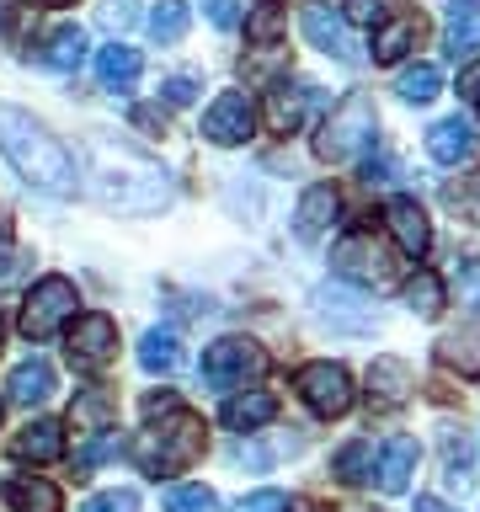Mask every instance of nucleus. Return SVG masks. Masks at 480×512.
Here are the masks:
<instances>
[{
    "label": "nucleus",
    "mask_w": 480,
    "mask_h": 512,
    "mask_svg": "<svg viewBox=\"0 0 480 512\" xmlns=\"http://www.w3.org/2000/svg\"><path fill=\"white\" fill-rule=\"evenodd\" d=\"M0 155L16 166V176H27L38 192H75V160L70 150L32 118V112L0 102Z\"/></svg>",
    "instance_id": "f257e3e1"
},
{
    "label": "nucleus",
    "mask_w": 480,
    "mask_h": 512,
    "mask_svg": "<svg viewBox=\"0 0 480 512\" xmlns=\"http://www.w3.org/2000/svg\"><path fill=\"white\" fill-rule=\"evenodd\" d=\"M203 459V416L187 406H166L150 416V427L134 438V464L144 475H182Z\"/></svg>",
    "instance_id": "f03ea898"
},
{
    "label": "nucleus",
    "mask_w": 480,
    "mask_h": 512,
    "mask_svg": "<svg viewBox=\"0 0 480 512\" xmlns=\"http://www.w3.org/2000/svg\"><path fill=\"white\" fill-rule=\"evenodd\" d=\"M374 102L363 91L342 96V107H331V118L320 123V139H315V155L342 166V160H358L368 144H374Z\"/></svg>",
    "instance_id": "7ed1b4c3"
},
{
    "label": "nucleus",
    "mask_w": 480,
    "mask_h": 512,
    "mask_svg": "<svg viewBox=\"0 0 480 512\" xmlns=\"http://www.w3.org/2000/svg\"><path fill=\"white\" fill-rule=\"evenodd\" d=\"M267 374V352L251 342V336H219L214 347L203 352V384L208 390H240L246 379Z\"/></svg>",
    "instance_id": "20e7f679"
},
{
    "label": "nucleus",
    "mask_w": 480,
    "mask_h": 512,
    "mask_svg": "<svg viewBox=\"0 0 480 512\" xmlns=\"http://www.w3.org/2000/svg\"><path fill=\"white\" fill-rule=\"evenodd\" d=\"M75 304H80V294H75V283L70 278H38L32 283V294H27V304H22V336L27 342H48L64 320L75 315Z\"/></svg>",
    "instance_id": "39448f33"
},
{
    "label": "nucleus",
    "mask_w": 480,
    "mask_h": 512,
    "mask_svg": "<svg viewBox=\"0 0 480 512\" xmlns=\"http://www.w3.org/2000/svg\"><path fill=\"white\" fill-rule=\"evenodd\" d=\"M331 267L342 272V278L363 283V288H390V283H395V256H390V246H379V240L368 235V230L336 240Z\"/></svg>",
    "instance_id": "423d86ee"
},
{
    "label": "nucleus",
    "mask_w": 480,
    "mask_h": 512,
    "mask_svg": "<svg viewBox=\"0 0 480 512\" xmlns=\"http://www.w3.org/2000/svg\"><path fill=\"white\" fill-rule=\"evenodd\" d=\"M294 390L304 395V406L315 416H347L352 411V374L342 363H304L294 374Z\"/></svg>",
    "instance_id": "0eeeda50"
},
{
    "label": "nucleus",
    "mask_w": 480,
    "mask_h": 512,
    "mask_svg": "<svg viewBox=\"0 0 480 512\" xmlns=\"http://www.w3.org/2000/svg\"><path fill=\"white\" fill-rule=\"evenodd\" d=\"M256 128V107L246 91H224L214 96V107L203 112V139L219 144V150H230V144H246Z\"/></svg>",
    "instance_id": "6e6552de"
},
{
    "label": "nucleus",
    "mask_w": 480,
    "mask_h": 512,
    "mask_svg": "<svg viewBox=\"0 0 480 512\" xmlns=\"http://www.w3.org/2000/svg\"><path fill=\"white\" fill-rule=\"evenodd\" d=\"M112 352H118V326H112V315H102V310L80 315L75 331H70V363L75 368H102V363H112Z\"/></svg>",
    "instance_id": "1a4fd4ad"
},
{
    "label": "nucleus",
    "mask_w": 480,
    "mask_h": 512,
    "mask_svg": "<svg viewBox=\"0 0 480 512\" xmlns=\"http://www.w3.org/2000/svg\"><path fill=\"white\" fill-rule=\"evenodd\" d=\"M384 224H390V235H395V246L416 256L422 262L427 246H432V224H427V208L416 203V198H390V208H384Z\"/></svg>",
    "instance_id": "9d476101"
},
{
    "label": "nucleus",
    "mask_w": 480,
    "mask_h": 512,
    "mask_svg": "<svg viewBox=\"0 0 480 512\" xmlns=\"http://www.w3.org/2000/svg\"><path fill=\"white\" fill-rule=\"evenodd\" d=\"M315 102H320L315 86H304V80H299V86H288V80H278V86L267 91V128H272V134H294V128L310 118Z\"/></svg>",
    "instance_id": "9b49d317"
},
{
    "label": "nucleus",
    "mask_w": 480,
    "mask_h": 512,
    "mask_svg": "<svg viewBox=\"0 0 480 512\" xmlns=\"http://www.w3.org/2000/svg\"><path fill=\"white\" fill-rule=\"evenodd\" d=\"M475 150H480V134L470 128V118H459V112L427 128V155L438 160V166H459V160H470Z\"/></svg>",
    "instance_id": "f8f14e48"
},
{
    "label": "nucleus",
    "mask_w": 480,
    "mask_h": 512,
    "mask_svg": "<svg viewBox=\"0 0 480 512\" xmlns=\"http://www.w3.org/2000/svg\"><path fill=\"white\" fill-rule=\"evenodd\" d=\"M299 27H304V38H310L320 54H331V59H342V64L358 59V48H352V38H347V22H342V16H331L326 6H304Z\"/></svg>",
    "instance_id": "ddd939ff"
},
{
    "label": "nucleus",
    "mask_w": 480,
    "mask_h": 512,
    "mask_svg": "<svg viewBox=\"0 0 480 512\" xmlns=\"http://www.w3.org/2000/svg\"><path fill=\"white\" fill-rule=\"evenodd\" d=\"M0 502L11 512H64V496L54 480H38V475H6L0 480Z\"/></svg>",
    "instance_id": "4468645a"
},
{
    "label": "nucleus",
    "mask_w": 480,
    "mask_h": 512,
    "mask_svg": "<svg viewBox=\"0 0 480 512\" xmlns=\"http://www.w3.org/2000/svg\"><path fill=\"white\" fill-rule=\"evenodd\" d=\"M336 214H342V198H336V187L331 182H320V187H310L299 198V208H294V230H299V240H320L336 224Z\"/></svg>",
    "instance_id": "2eb2a0df"
},
{
    "label": "nucleus",
    "mask_w": 480,
    "mask_h": 512,
    "mask_svg": "<svg viewBox=\"0 0 480 512\" xmlns=\"http://www.w3.org/2000/svg\"><path fill=\"white\" fill-rule=\"evenodd\" d=\"M59 454H64V427L48 422V416L27 422V427L11 438V459H22V464H54Z\"/></svg>",
    "instance_id": "dca6fc26"
},
{
    "label": "nucleus",
    "mask_w": 480,
    "mask_h": 512,
    "mask_svg": "<svg viewBox=\"0 0 480 512\" xmlns=\"http://www.w3.org/2000/svg\"><path fill=\"white\" fill-rule=\"evenodd\" d=\"M411 390H416L411 363L374 358V368H368V400H374V406H400V400H411Z\"/></svg>",
    "instance_id": "f3484780"
},
{
    "label": "nucleus",
    "mask_w": 480,
    "mask_h": 512,
    "mask_svg": "<svg viewBox=\"0 0 480 512\" xmlns=\"http://www.w3.org/2000/svg\"><path fill=\"white\" fill-rule=\"evenodd\" d=\"M416 43H422V16H384L379 32H374V59L400 64Z\"/></svg>",
    "instance_id": "a211bd4d"
},
{
    "label": "nucleus",
    "mask_w": 480,
    "mask_h": 512,
    "mask_svg": "<svg viewBox=\"0 0 480 512\" xmlns=\"http://www.w3.org/2000/svg\"><path fill=\"white\" fill-rule=\"evenodd\" d=\"M112 422H118V395L102 390V384H91V390H80L75 395V406H70V427L75 432H107Z\"/></svg>",
    "instance_id": "6ab92c4d"
},
{
    "label": "nucleus",
    "mask_w": 480,
    "mask_h": 512,
    "mask_svg": "<svg viewBox=\"0 0 480 512\" xmlns=\"http://www.w3.org/2000/svg\"><path fill=\"white\" fill-rule=\"evenodd\" d=\"M38 59L48 64V70H59V75H75L80 64H86V32H80L75 22L54 27V32H48V38H43Z\"/></svg>",
    "instance_id": "aec40b11"
},
{
    "label": "nucleus",
    "mask_w": 480,
    "mask_h": 512,
    "mask_svg": "<svg viewBox=\"0 0 480 512\" xmlns=\"http://www.w3.org/2000/svg\"><path fill=\"white\" fill-rule=\"evenodd\" d=\"M6 395L16 400V406H43V400L54 395V368H48L43 358L16 363L11 379H6Z\"/></svg>",
    "instance_id": "412c9836"
},
{
    "label": "nucleus",
    "mask_w": 480,
    "mask_h": 512,
    "mask_svg": "<svg viewBox=\"0 0 480 512\" xmlns=\"http://www.w3.org/2000/svg\"><path fill=\"white\" fill-rule=\"evenodd\" d=\"M139 75H144V54H139V48L112 43V48H102V54H96V80H102L107 91H128Z\"/></svg>",
    "instance_id": "4be33fe9"
},
{
    "label": "nucleus",
    "mask_w": 480,
    "mask_h": 512,
    "mask_svg": "<svg viewBox=\"0 0 480 512\" xmlns=\"http://www.w3.org/2000/svg\"><path fill=\"white\" fill-rule=\"evenodd\" d=\"M438 363L459 368L464 379H480V320H470V326L448 331L438 342Z\"/></svg>",
    "instance_id": "5701e85b"
},
{
    "label": "nucleus",
    "mask_w": 480,
    "mask_h": 512,
    "mask_svg": "<svg viewBox=\"0 0 480 512\" xmlns=\"http://www.w3.org/2000/svg\"><path fill=\"white\" fill-rule=\"evenodd\" d=\"M278 416V395H267V390H246V395H230L224 400V427L230 432H251V427H262Z\"/></svg>",
    "instance_id": "b1692460"
},
{
    "label": "nucleus",
    "mask_w": 480,
    "mask_h": 512,
    "mask_svg": "<svg viewBox=\"0 0 480 512\" xmlns=\"http://www.w3.org/2000/svg\"><path fill=\"white\" fill-rule=\"evenodd\" d=\"M411 475H416V443L411 438H390L384 454H379V491H390V496L406 491Z\"/></svg>",
    "instance_id": "393cba45"
},
{
    "label": "nucleus",
    "mask_w": 480,
    "mask_h": 512,
    "mask_svg": "<svg viewBox=\"0 0 480 512\" xmlns=\"http://www.w3.org/2000/svg\"><path fill=\"white\" fill-rule=\"evenodd\" d=\"M443 43H448V54H464L470 59L475 48H480V0H464V6H448V32H443Z\"/></svg>",
    "instance_id": "a878e982"
},
{
    "label": "nucleus",
    "mask_w": 480,
    "mask_h": 512,
    "mask_svg": "<svg viewBox=\"0 0 480 512\" xmlns=\"http://www.w3.org/2000/svg\"><path fill=\"white\" fill-rule=\"evenodd\" d=\"M288 32V11L278 6V0H256V6L246 11V38L256 48H278Z\"/></svg>",
    "instance_id": "bb28decb"
},
{
    "label": "nucleus",
    "mask_w": 480,
    "mask_h": 512,
    "mask_svg": "<svg viewBox=\"0 0 480 512\" xmlns=\"http://www.w3.org/2000/svg\"><path fill=\"white\" fill-rule=\"evenodd\" d=\"M139 363L150 368V374H176V363H182V336L176 331H144L139 342Z\"/></svg>",
    "instance_id": "cd10ccee"
},
{
    "label": "nucleus",
    "mask_w": 480,
    "mask_h": 512,
    "mask_svg": "<svg viewBox=\"0 0 480 512\" xmlns=\"http://www.w3.org/2000/svg\"><path fill=\"white\" fill-rule=\"evenodd\" d=\"M187 22H192V6H187V0H160V6L150 11V32H155L160 43H182Z\"/></svg>",
    "instance_id": "c85d7f7f"
},
{
    "label": "nucleus",
    "mask_w": 480,
    "mask_h": 512,
    "mask_svg": "<svg viewBox=\"0 0 480 512\" xmlns=\"http://www.w3.org/2000/svg\"><path fill=\"white\" fill-rule=\"evenodd\" d=\"M395 91L406 96V102L422 107V102H432V96L443 91V70H438V64H411V70L400 75V86H395Z\"/></svg>",
    "instance_id": "c756f323"
},
{
    "label": "nucleus",
    "mask_w": 480,
    "mask_h": 512,
    "mask_svg": "<svg viewBox=\"0 0 480 512\" xmlns=\"http://www.w3.org/2000/svg\"><path fill=\"white\" fill-rule=\"evenodd\" d=\"M406 310L422 315V320H432V315L443 310V283L432 278V272H416V278L406 283Z\"/></svg>",
    "instance_id": "7c9ffc66"
},
{
    "label": "nucleus",
    "mask_w": 480,
    "mask_h": 512,
    "mask_svg": "<svg viewBox=\"0 0 480 512\" xmlns=\"http://www.w3.org/2000/svg\"><path fill=\"white\" fill-rule=\"evenodd\" d=\"M331 470L342 475L347 486H358V480H368V475H374V443H363V438H358V443H347L342 454L331 459Z\"/></svg>",
    "instance_id": "2f4dec72"
},
{
    "label": "nucleus",
    "mask_w": 480,
    "mask_h": 512,
    "mask_svg": "<svg viewBox=\"0 0 480 512\" xmlns=\"http://www.w3.org/2000/svg\"><path fill=\"white\" fill-rule=\"evenodd\" d=\"M443 464H448V480H470V464H475V448H470V432H448L443 438Z\"/></svg>",
    "instance_id": "473e14b6"
},
{
    "label": "nucleus",
    "mask_w": 480,
    "mask_h": 512,
    "mask_svg": "<svg viewBox=\"0 0 480 512\" xmlns=\"http://www.w3.org/2000/svg\"><path fill=\"white\" fill-rule=\"evenodd\" d=\"M166 512H219L208 486H171L166 491Z\"/></svg>",
    "instance_id": "72a5a7b5"
},
{
    "label": "nucleus",
    "mask_w": 480,
    "mask_h": 512,
    "mask_svg": "<svg viewBox=\"0 0 480 512\" xmlns=\"http://www.w3.org/2000/svg\"><path fill=\"white\" fill-rule=\"evenodd\" d=\"M443 198H448V208H454V214H464V219L480 224V171L464 176V182H454V187L443 192Z\"/></svg>",
    "instance_id": "f704fd0d"
},
{
    "label": "nucleus",
    "mask_w": 480,
    "mask_h": 512,
    "mask_svg": "<svg viewBox=\"0 0 480 512\" xmlns=\"http://www.w3.org/2000/svg\"><path fill=\"white\" fill-rule=\"evenodd\" d=\"M390 6H395V0H347L342 16H347L352 27H379L384 16H390Z\"/></svg>",
    "instance_id": "c9c22d12"
},
{
    "label": "nucleus",
    "mask_w": 480,
    "mask_h": 512,
    "mask_svg": "<svg viewBox=\"0 0 480 512\" xmlns=\"http://www.w3.org/2000/svg\"><path fill=\"white\" fill-rule=\"evenodd\" d=\"M112 454V443H107V432H91V443L86 448H75V480H86L96 464H102Z\"/></svg>",
    "instance_id": "e433bc0d"
},
{
    "label": "nucleus",
    "mask_w": 480,
    "mask_h": 512,
    "mask_svg": "<svg viewBox=\"0 0 480 512\" xmlns=\"http://www.w3.org/2000/svg\"><path fill=\"white\" fill-rule=\"evenodd\" d=\"M454 294H459V304H464V310H475V315H480V262H464V267H459V278H454Z\"/></svg>",
    "instance_id": "4c0bfd02"
},
{
    "label": "nucleus",
    "mask_w": 480,
    "mask_h": 512,
    "mask_svg": "<svg viewBox=\"0 0 480 512\" xmlns=\"http://www.w3.org/2000/svg\"><path fill=\"white\" fill-rule=\"evenodd\" d=\"M80 512H139V496L134 491H96Z\"/></svg>",
    "instance_id": "58836bf2"
},
{
    "label": "nucleus",
    "mask_w": 480,
    "mask_h": 512,
    "mask_svg": "<svg viewBox=\"0 0 480 512\" xmlns=\"http://www.w3.org/2000/svg\"><path fill=\"white\" fill-rule=\"evenodd\" d=\"M235 512H288V496L283 491H251L235 502Z\"/></svg>",
    "instance_id": "ea45409f"
},
{
    "label": "nucleus",
    "mask_w": 480,
    "mask_h": 512,
    "mask_svg": "<svg viewBox=\"0 0 480 512\" xmlns=\"http://www.w3.org/2000/svg\"><path fill=\"white\" fill-rule=\"evenodd\" d=\"M160 91H166V102H171V107H187L192 96H198V80H192V75H171Z\"/></svg>",
    "instance_id": "a19ab883"
},
{
    "label": "nucleus",
    "mask_w": 480,
    "mask_h": 512,
    "mask_svg": "<svg viewBox=\"0 0 480 512\" xmlns=\"http://www.w3.org/2000/svg\"><path fill=\"white\" fill-rule=\"evenodd\" d=\"M208 6V22H214L219 32H230L235 22H240V11H235V0H203Z\"/></svg>",
    "instance_id": "79ce46f5"
},
{
    "label": "nucleus",
    "mask_w": 480,
    "mask_h": 512,
    "mask_svg": "<svg viewBox=\"0 0 480 512\" xmlns=\"http://www.w3.org/2000/svg\"><path fill=\"white\" fill-rule=\"evenodd\" d=\"M459 91H464V102H480V59L464 64V75H459Z\"/></svg>",
    "instance_id": "37998d69"
},
{
    "label": "nucleus",
    "mask_w": 480,
    "mask_h": 512,
    "mask_svg": "<svg viewBox=\"0 0 480 512\" xmlns=\"http://www.w3.org/2000/svg\"><path fill=\"white\" fill-rule=\"evenodd\" d=\"M134 123H139V128H155V134H166V112H155V107H139Z\"/></svg>",
    "instance_id": "c03bdc74"
},
{
    "label": "nucleus",
    "mask_w": 480,
    "mask_h": 512,
    "mask_svg": "<svg viewBox=\"0 0 480 512\" xmlns=\"http://www.w3.org/2000/svg\"><path fill=\"white\" fill-rule=\"evenodd\" d=\"M411 512H459V507L438 502V496H416V507H411Z\"/></svg>",
    "instance_id": "a18cd8bd"
},
{
    "label": "nucleus",
    "mask_w": 480,
    "mask_h": 512,
    "mask_svg": "<svg viewBox=\"0 0 480 512\" xmlns=\"http://www.w3.org/2000/svg\"><path fill=\"white\" fill-rule=\"evenodd\" d=\"M288 512H315L310 502H288Z\"/></svg>",
    "instance_id": "49530a36"
},
{
    "label": "nucleus",
    "mask_w": 480,
    "mask_h": 512,
    "mask_svg": "<svg viewBox=\"0 0 480 512\" xmlns=\"http://www.w3.org/2000/svg\"><path fill=\"white\" fill-rule=\"evenodd\" d=\"M48 6H70V0H48Z\"/></svg>",
    "instance_id": "de8ad7c7"
}]
</instances>
